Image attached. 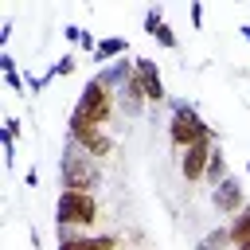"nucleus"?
<instances>
[{
    "label": "nucleus",
    "mask_w": 250,
    "mask_h": 250,
    "mask_svg": "<svg viewBox=\"0 0 250 250\" xmlns=\"http://www.w3.org/2000/svg\"><path fill=\"white\" fill-rule=\"evenodd\" d=\"M59 188L62 191H86L94 195V188H102V168L90 152H82L74 141H66L62 156H59Z\"/></svg>",
    "instance_id": "nucleus-1"
},
{
    "label": "nucleus",
    "mask_w": 250,
    "mask_h": 250,
    "mask_svg": "<svg viewBox=\"0 0 250 250\" xmlns=\"http://www.w3.org/2000/svg\"><path fill=\"white\" fill-rule=\"evenodd\" d=\"M109 113H113V94L98 78H86V86L66 117V129H102L109 121Z\"/></svg>",
    "instance_id": "nucleus-2"
},
{
    "label": "nucleus",
    "mask_w": 250,
    "mask_h": 250,
    "mask_svg": "<svg viewBox=\"0 0 250 250\" xmlns=\"http://www.w3.org/2000/svg\"><path fill=\"white\" fill-rule=\"evenodd\" d=\"M98 223V199L86 195V191H59L55 199V227H59V238H74L70 230H82V227H94Z\"/></svg>",
    "instance_id": "nucleus-3"
},
{
    "label": "nucleus",
    "mask_w": 250,
    "mask_h": 250,
    "mask_svg": "<svg viewBox=\"0 0 250 250\" xmlns=\"http://www.w3.org/2000/svg\"><path fill=\"white\" fill-rule=\"evenodd\" d=\"M207 137H215V129L199 117V109L191 105V102H172V117H168V141L184 152V148H191V145H199V141H207Z\"/></svg>",
    "instance_id": "nucleus-4"
},
{
    "label": "nucleus",
    "mask_w": 250,
    "mask_h": 250,
    "mask_svg": "<svg viewBox=\"0 0 250 250\" xmlns=\"http://www.w3.org/2000/svg\"><path fill=\"white\" fill-rule=\"evenodd\" d=\"M215 145H219V137H207V141H199V145L184 148V156H180V176H184L188 184H195V180H203V176H207V160H211Z\"/></svg>",
    "instance_id": "nucleus-5"
},
{
    "label": "nucleus",
    "mask_w": 250,
    "mask_h": 250,
    "mask_svg": "<svg viewBox=\"0 0 250 250\" xmlns=\"http://www.w3.org/2000/svg\"><path fill=\"white\" fill-rule=\"evenodd\" d=\"M211 203H215L219 215L234 219V215L246 207V188H242V180H238V176H227L219 188H211Z\"/></svg>",
    "instance_id": "nucleus-6"
},
{
    "label": "nucleus",
    "mask_w": 250,
    "mask_h": 250,
    "mask_svg": "<svg viewBox=\"0 0 250 250\" xmlns=\"http://www.w3.org/2000/svg\"><path fill=\"white\" fill-rule=\"evenodd\" d=\"M66 141H74L82 152H90L94 160H105L113 152V137L105 129H66Z\"/></svg>",
    "instance_id": "nucleus-7"
},
{
    "label": "nucleus",
    "mask_w": 250,
    "mask_h": 250,
    "mask_svg": "<svg viewBox=\"0 0 250 250\" xmlns=\"http://www.w3.org/2000/svg\"><path fill=\"white\" fill-rule=\"evenodd\" d=\"M133 66H137V74H141V82H145L148 105H160V102L168 98V90H164V78H160V66H156V59H148V55H137V59H133Z\"/></svg>",
    "instance_id": "nucleus-8"
},
{
    "label": "nucleus",
    "mask_w": 250,
    "mask_h": 250,
    "mask_svg": "<svg viewBox=\"0 0 250 250\" xmlns=\"http://www.w3.org/2000/svg\"><path fill=\"white\" fill-rule=\"evenodd\" d=\"M145 35H152L160 47H168V51H176L180 47V39H176V31L164 23V8H148L145 12Z\"/></svg>",
    "instance_id": "nucleus-9"
},
{
    "label": "nucleus",
    "mask_w": 250,
    "mask_h": 250,
    "mask_svg": "<svg viewBox=\"0 0 250 250\" xmlns=\"http://www.w3.org/2000/svg\"><path fill=\"white\" fill-rule=\"evenodd\" d=\"M109 94H121L125 90V82L133 78V62H125V59H117V62H109V66H102L98 74H94Z\"/></svg>",
    "instance_id": "nucleus-10"
},
{
    "label": "nucleus",
    "mask_w": 250,
    "mask_h": 250,
    "mask_svg": "<svg viewBox=\"0 0 250 250\" xmlns=\"http://www.w3.org/2000/svg\"><path fill=\"white\" fill-rule=\"evenodd\" d=\"M121 98V109L129 113V117H137L145 105H148V94H145V82H141V74H137V66H133V78L125 82V90L117 94Z\"/></svg>",
    "instance_id": "nucleus-11"
},
{
    "label": "nucleus",
    "mask_w": 250,
    "mask_h": 250,
    "mask_svg": "<svg viewBox=\"0 0 250 250\" xmlns=\"http://www.w3.org/2000/svg\"><path fill=\"white\" fill-rule=\"evenodd\" d=\"M55 250H117V234H74L59 238Z\"/></svg>",
    "instance_id": "nucleus-12"
},
{
    "label": "nucleus",
    "mask_w": 250,
    "mask_h": 250,
    "mask_svg": "<svg viewBox=\"0 0 250 250\" xmlns=\"http://www.w3.org/2000/svg\"><path fill=\"white\" fill-rule=\"evenodd\" d=\"M129 55V39H121V35H109V39H102L98 43V51H94V62H117V59H125Z\"/></svg>",
    "instance_id": "nucleus-13"
},
{
    "label": "nucleus",
    "mask_w": 250,
    "mask_h": 250,
    "mask_svg": "<svg viewBox=\"0 0 250 250\" xmlns=\"http://www.w3.org/2000/svg\"><path fill=\"white\" fill-rule=\"evenodd\" d=\"M227 230H230V246H242V242H250V203L227 223Z\"/></svg>",
    "instance_id": "nucleus-14"
},
{
    "label": "nucleus",
    "mask_w": 250,
    "mask_h": 250,
    "mask_svg": "<svg viewBox=\"0 0 250 250\" xmlns=\"http://www.w3.org/2000/svg\"><path fill=\"white\" fill-rule=\"evenodd\" d=\"M227 176H230V172H227V156H223V145H215V152H211V160H207V176H203V180H207L211 188H219Z\"/></svg>",
    "instance_id": "nucleus-15"
},
{
    "label": "nucleus",
    "mask_w": 250,
    "mask_h": 250,
    "mask_svg": "<svg viewBox=\"0 0 250 250\" xmlns=\"http://www.w3.org/2000/svg\"><path fill=\"white\" fill-rule=\"evenodd\" d=\"M195 250H234V246H230V230H227V227L207 230V234L195 242Z\"/></svg>",
    "instance_id": "nucleus-16"
},
{
    "label": "nucleus",
    "mask_w": 250,
    "mask_h": 250,
    "mask_svg": "<svg viewBox=\"0 0 250 250\" xmlns=\"http://www.w3.org/2000/svg\"><path fill=\"white\" fill-rule=\"evenodd\" d=\"M74 66H78V59H74V55H62V59H55V62H51L47 78H66V74H74Z\"/></svg>",
    "instance_id": "nucleus-17"
},
{
    "label": "nucleus",
    "mask_w": 250,
    "mask_h": 250,
    "mask_svg": "<svg viewBox=\"0 0 250 250\" xmlns=\"http://www.w3.org/2000/svg\"><path fill=\"white\" fill-rule=\"evenodd\" d=\"M23 82H27V94L35 98V94H43V90H47V82H51V78H47V74H31V70H27V74H23Z\"/></svg>",
    "instance_id": "nucleus-18"
},
{
    "label": "nucleus",
    "mask_w": 250,
    "mask_h": 250,
    "mask_svg": "<svg viewBox=\"0 0 250 250\" xmlns=\"http://www.w3.org/2000/svg\"><path fill=\"white\" fill-rule=\"evenodd\" d=\"M0 145H4V164L16 168V137L12 133H0Z\"/></svg>",
    "instance_id": "nucleus-19"
},
{
    "label": "nucleus",
    "mask_w": 250,
    "mask_h": 250,
    "mask_svg": "<svg viewBox=\"0 0 250 250\" xmlns=\"http://www.w3.org/2000/svg\"><path fill=\"white\" fill-rule=\"evenodd\" d=\"M4 86H8L12 94H23V90H27V82H23V74H20V70H12V74H4Z\"/></svg>",
    "instance_id": "nucleus-20"
},
{
    "label": "nucleus",
    "mask_w": 250,
    "mask_h": 250,
    "mask_svg": "<svg viewBox=\"0 0 250 250\" xmlns=\"http://www.w3.org/2000/svg\"><path fill=\"white\" fill-rule=\"evenodd\" d=\"M62 35H66L70 43H78V47H82V39H86V31H82L78 23H66V27H62Z\"/></svg>",
    "instance_id": "nucleus-21"
},
{
    "label": "nucleus",
    "mask_w": 250,
    "mask_h": 250,
    "mask_svg": "<svg viewBox=\"0 0 250 250\" xmlns=\"http://www.w3.org/2000/svg\"><path fill=\"white\" fill-rule=\"evenodd\" d=\"M0 70H4V74L16 70V55H12V51H0Z\"/></svg>",
    "instance_id": "nucleus-22"
},
{
    "label": "nucleus",
    "mask_w": 250,
    "mask_h": 250,
    "mask_svg": "<svg viewBox=\"0 0 250 250\" xmlns=\"http://www.w3.org/2000/svg\"><path fill=\"white\" fill-rule=\"evenodd\" d=\"M188 12H191V23H195V27H203V4H195V0H191V8H188Z\"/></svg>",
    "instance_id": "nucleus-23"
},
{
    "label": "nucleus",
    "mask_w": 250,
    "mask_h": 250,
    "mask_svg": "<svg viewBox=\"0 0 250 250\" xmlns=\"http://www.w3.org/2000/svg\"><path fill=\"white\" fill-rule=\"evenodd\" d=\"M8 35H12V20L0 23V51H8Z\"/></svg>",
    "instance_id": "nucleus-24"
},
{
    "label": "nucleus",
    "mask_w": 250,
    "mask_h": 250,
    "mask_svg": "<svg viewBox=\"0 0 250 250\" xmlns=\"http://www.w3.org/2000/svg\"><path fill=\"white\" fill-rule=\"evenodd\" d=\"M4 133H12V137H20V117H4Z\"/></svg>",
    "instance_id": "nucleus-25"
},
{
    "label": "nucleus",
    "mask_w": 250,
    "mask_h": 250,
    "mask_svg": "<svg viewBox=\"0 0 250 250\" xmlns=\"http://www.w3.org/2000/svg\"><path fill=\"white\" fill-rule=\"evenodd\" d=\"M23 184H27V188H39V172L27 168V172H23Z\"/></svg>",
    "instance_id": "nucleus-26"
},
{
    "label": "nucleus",
    "mask_w": 250,
    "mask_h": 250,
    "mask_svg": "<svg viewBox=\"0 0 250 250\" xmlns=\"http://www.w3.org/2000/svg\"><path fill=\"white\" fill-rule=\"evenodd\" d=\"M238 35H242V39L250 43V23H242V27H238Z\"/></svg>",
    "instance_id": "nucleus-27"
},
{
    "label": "nucleus",
    "mask_w": 250,
    "mask_h": 250,
    "mask_svg": "<svg viewBox=\"0 0 250 250\" xmlns=\"http://www.w3.org/2000/svg\"><path fill=\"white\" fill-rule=\"evenodd\" d=\"M234 250H250V242H242V246H234Z\"/></svg>",
    "instance_id": "nucleus-28"
},
{
    "label": "nucleus",
    "mask_w": 250,
    "mask_h": 250,
    "mask_svg": "<svg viewBox=\"0 0 250 250\" xmlns=\"http://www.w3.org/2000/svg\"><path fill=\"white\" fill-rule=\"evenodd\" d=\"M246 176H250V156H246Z\"/></svg>",
    "instance_id": "nucleus-29"
}]
</instances>
